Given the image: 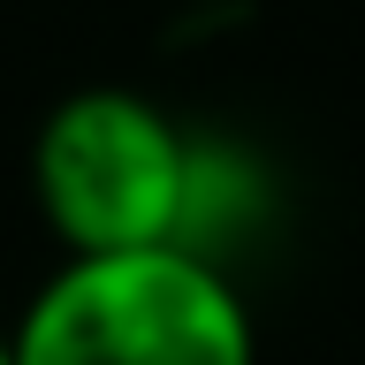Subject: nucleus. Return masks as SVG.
I'll return each instance as SVG.
<instances>
[{
    "label": "nucleus",
    "instance_id": "nucleus-3",
    "mask_svg": "<svg viewBox=\"0 0 365 365\" xmlns=\"http://www.w3.org/2000/svg\"><path fill=\"white\" fill-rule=\"evenodd\" d=\"M0 365H16V358H8V335H0Z\"/></svg>",
    "mask_w": 365,
    "mask_h": 365
},
{
    "label": "nucleus",
    "instance_id": "nucleus-2",
    "mask_svg": "<svg viewBox=\"0 0 365 365\" xmlns=\"http://www.w3.org/2000/svg\"><path fill=\"white\" fill-rule=\"evenodd\" d=\"M16 365H259L244 289L205 251H91L46 274L8 327Z\"/></svg>",
    "mask_w": 365,
    "mask_h": 365
},
{
    "label": "nucleus",
    "instance_id": "nucleus-1",
    "mask_svg": "<svg viewBox=\"0 0 365 365\" xmlns=\"http://www.w3.org/2000/svg\"><path fill=\"white\" fill-rule=\"evenodd\" d=\"M236 175L205 137L130 84H84L53 99L31 137V198L61 259L91 251H205L213 190Z\"/></svg>",
    "mask_w": 365,
    "mask_h": 365
}]
</instances>
